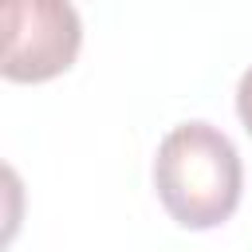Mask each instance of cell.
<instances>
[{
    "label": "cell",
    "instance_id": "cell-2",
    "mask_svg": "<svg viewBox=\"0 0 252 252\" xmlns=\"http://www.w3.org/2000/svg\"><path fill=\"white\" fill-rule=\"evenodd\" d=\"M4 24V79L43 83L63 75L83 43L79 12L67 0H12L0 12Z\"/></svg>",
    "mask_w": 252,
    "mask_h": 252
},
{
    "label": "cell",
    "instance_id": "cell-3",
    "mask_svg": "<svg viewBox=\"0 0 252 252\" xmlns=\"http://www.w3.org/2000/svg\"><path fill=\"white\" fill-rule=\"evenodd\" d=\"M236 114H240L244 130L252 134V67L240 75V87H236Z\"/></svg>",
    "mask_w": 252,
    "mask_h": 252
},
{
    "label": "cell",
    "instance_id": "cell-1",
    "mask_svg": "<svg viewBox=\"0 0 252 252\" xmlns=\"http://www.w3.org/2000/svg\"><path fill=\"white\" fill-rule=\"evenodd\" d=\"M154 185L165 213L181 228H217L240 205V154L217 126L181 122L158 146Z\"/></svg>",
    "mask_w": 252,
    "mask_h": 252
}]
</instances>
